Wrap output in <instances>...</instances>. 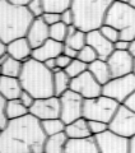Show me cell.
<instances>
[{"label": "cell", "mask_w": 135, "mask_h": 153, "mask_svg": "<svg viewBox=\"0 0 135 153\" xmlns=\"http://www.w3.org/2000/svg\"><path fill=\"white\" fill-rule=\"evenodd\" d=\"M41 126L43 133L46 134V137H51L59 133H64L66 124L60 117H57V119H50V120L41 121Z\"/></svg>", "instance_id": "484cf974"}, {"label": "cell", "mask_w": 135, "mask_h": 153, "mask_svg": "<svg viewBox=\"0 0 135 153\" xmlns=\"http://www.w3.org/2000/svg\"><path fill=\"white\" fill-rule=\"evenodd\" d=\"M68 37V26L62 22H59L56 25L50 27V38L54 41L64 44Z\"/></svg>", "instance_id": "f1b7e54d"}, {"label": "cell", "mask_w": 135, "mask_h": 153, "mask_svg": "<svg viewBox=\"0 0 135 153\" xmlns=\"http://www.w3.org/2000/svg\"><path fill=\"white\" fill-rule=\"evenodd\" d=\"M88 125H89V130H90L92 137H96V135H98V134H102V133L108 130V124L107 123L90 120V121H88Z\"/></svg>", "instance_id": "d6a6232c"}, {"label": "cell", "mask_w": 135, "mask_h": 153, "mask_svg": "<svg viewBox=\"0 0 135 153\" xmlns=\"http://www.w3.org/2000/svg\"><path fill=\"white\" fill-rule=\"evenodd\" d=\"M76 59H79L80 61H83V63H85L87 65H89L90 63H93V61H96L98 59V55L89 45H85L83 49L79 50Z\"/></svg>", "instance_id": "4dcf8cb0"}, {"label": "cell", "mask_w": 135, "mask_h": 153, "mask_svg": "<svg viewBox=\"0 0 135 153\" xmlns=\"http://www.w3.org/2000/svg\"><path fill=\"white\" fill-rule=\"evenodd\" d=\"M129 54L131 55L133 57H135V40L130 41V45H129Z\"/></svg>", "instance_id": "bcb514c9"}, {"label": "cell", "mask_w": 135, "mask_h": 153, "mask_svg": "<svg viewBox=\"0 0 135 153\" xmlns=\"http://www.w3.org/2000/svg\"><path fill=\"white\" fill-rule=\"evenodd\" d=\"M73 0H42L45 13H59L68 10L71 8Z\"/></svg>", "instance_id": "4316f807"}, {"label": "cell", "mask_w": 135, "mask_h": 153, "mask_svg": "<svg viewBox=\"0 0 135 153\" xmlns=\"http://www.w3.org/2000/svg\"><path fill=\"white\" fill-rule=\"evenodd\" d=\"M71 78L65 70H57L54 73V93L56 97H61L66 91L70 89Z\"/></svg>", "instance_id": "cb8c5ba5"}, {"label": "cell", "mask_w": 135, "mask_h": 153, "mask_svg": "<svg viewBox=\"0 0 135 153\" xmlns=\"http://www.w3.org/2000/svg\"><path fill=\"white\" fill-rule=\"evenodd\" d=\"M7 52L13 59L22 61V63H26L27 60H30L32 57L33 49L31 47L30 42L27 41V38L22 37L9 42L7 45Z\"/></svg>", "instance_id": "e0dca14e"}, {"label": "cell", "mask_w": 135, "mask_h": 153, "mask_svg": "<svg viewBox=\"0 0 135 153\" xmlns=\"http://www.w3.org/2000/svg\"><path fill=\"white\" fill-rule=\"evenodd\" d=\"M108 130L124 138H133L135 135V112L124 105H120L112 120L108 123Z\"/></svg>", "instance_id": "9c48e42d"}, {"label": "cell", "mask_w": 135, "mask_h": 153, "mask_svg": "<svg viewBox=\"0 0 135 153\" xmlns=\"http://www.w3.org/2000/svg\"><path fill=\"white\" fill-rule=\"evenodd\" d=\"M27 41L33 50L43 45L50 38V27L43 22L42 18H35L26 35Z\"/></svg>", "instance_id": "9a60e30c"}, {"label": "cell", "mask_w": 135, "mask_h": 153, "mask_svg": "<svg viewBox=\"0 0 135 153\" xmlns=\"http://www.w3.org/2000/svg\"><path fill=\"white\" fill-rule=\"evenodd\" d=\"M41 18L43 19V22H45L49 27L61 22V17H60L59 13H43V16Z\"/></svg>", "instance_id": "d590c367"}, {"label": "cell", "mask_w": 135, "mask_h": 153, "mask_svg": "<svg viewBox=\"0 0 135 153\" xmlns=\"http://www.w3.org/2000/svg\"><path fill=\"white\" fill-rule=\"evenodd\" d=\"M88 71L94 76L96 80L102 85L108 83L110 80L112 79V75H111L107 61H105V60L97 59L96 61H93V63H90L88 65Z\"/></svg>", "instance_id": "44dd1931"}, {"label": "cell", "mask_w": 135, "mask_h": 153, "mask_svg": "<svg viewBox=\"0 0 135 153\" xmlns=\"http://www.w3.org/2000/svg\"><path fill=\"white\" fill-rule=\"evenodd\" d=\"M7 116L8 120H16V119H21L23 116L30 114L28 110L24 105L21 102V100H12V101L7 102Z\"/></svg>", "instance_id": "d4e9b609"}, {"label": "cell", "mask_w": 135, "mask_h": 153, "mask_svg": "<svg viewBox=\"0 0 135 153\" xmlns=\"http://www.w3.org/2000/svg\"><path fill=\"white\" fill-rule=\"evenodd\" d=\"M59 98H60V106H61L60 119L66 125L78 120L80 117H83L84 98L80 94L69 89Z\"/></svg>", "instance_id": "ba28073f"}, {"label": "cell", "mask_w": 135, "mask_h": 153, "mask_svg": "<svg viewBox=\"0 0 135 153\" xmlns=\"http://www.w3.org/2000/svg\"><path fill=\"white\" fill-rule=\"evenodd\" d=\"M87 45H89L92 49L97 52L99 60H107L111 54L115 51L113 44L110 42L107 38L101 33L99 30H94L87 32Z\"/></svg>", "instance_id": "5bb4252c"}, {"label": "cell", "mask_w": 135, "mask_h": 153, "mask_svg": "<svg viewBox=\"0 0 135 153\" xmlns=\"http://www.w3.org/2000/svg\"><path fill=\"white\" fill-rule=\"evenodd\" d=\"M129 153H135V135L129 139Z\"/></svg>", "instance_id": "f6af8a7d"}, {"label": "cell", "mask_w": 135, "mask_h": 153, "mask_svg": "<svg viewBox=\"0 0 135 153\" xmlns=\"http://www.w3.org/2000/svg\"><path fill=\"white\" fill-rule=\"evenodd\" d=\"M64 153H99V151L96 144L94 137H90L80 140L69 139Z\"/></svg>", "instance_id": "ffe728a7"}, {"label": "cell", "mask_w": 135, "mask_h": 153, "mask_svg": "<svg viewBox=\"0 0 135 153\" xmlns=\"http://www.w3.org/2000/svg\"><path fill=\"white\" fill-rule=\"evenodd\" d=\"M106 61H107V65L110 68L112 78L125 76V75L133 73L134 57L129 54V51L115 50Z\"/></svg>", "instance_id": "4fadbf2b"}, {"label": "cell", "mask_w": 135, "mask_h": 153, "mask_svg": "<svg viewBox=\"0 0 135 153\" xmlns=\"http://www.w3.org/2000/svg\"><path fill=\"white\" fill-rule=\"evenodd\" d=\"M113 1H119V3H125V4H129L130 0H113Z\"/></svg>", "instance_id": "681fc988"}, {"label": "cell", "mask_w": 135, "mask_h": 153, "mask_svg": "<svg viewBox=\"0 0 135 153\" xmlns=\"http://www.w3.org/2000/svg\"><path fill=\"white\" fill-rule=\"evenodd\" d=\"M129 5L135 10V0H130V1H129Z\"/></svg>", "instance_id": "c3c4849f"}, {"label": "cell", "mask_w": 135, "mask_h": 153, "mask_svg": "<svg viewBox=\"0 0 135 153\" xmlns=\"http://www.w3.org/2000/svg\"><path fill=\"white\" fill-rule=\"evenodd\" d=\"M134 91H135V75L131 73L125 76L112 78L108 83H106L102 87V94L115 100L120 105H122Z\"/></svg>", "instance_id": "52a82bcc"}, {"label": "cell", "mask_w": 135, "mask_h": 153, "mask_svg": "<svg viewBox=\"0 0 135 153\" xmlns=\"http://www.w3.org/2000/svg\"><path fill=\"white\" fill-rule=\"evenodd\" d=\"M133 74L135 75V57H134V63H133Z\"/></svg>", "instance_id": "f907efd6"}, {"label": "cell", "mask_w": 135, "mask_h": 153, "mask_svg": "<svg viewBox=\"0 0 135 153\" xmlns=\"http://www.w3.org/2000/svg\"><path fill=\"white\" fill-rule=\"evenodd\" d=\"M23 92V87L21 84L19 78H12V76H0V94L7 101L18 100Z\"/></svg>", "instance_id": "ac0fdd59"}, {"label": "cell", "mask_w": 135, "mask_h": 153, "mask_svg": "<svg viewBox=\"0 0 135 153\" xmlns=\"http://www.w3.org/2000/svg\"><path fill=\"white\" fill-rule=\"evenodd\" d=\"M45 66L49 70H51L52 73H55V71H57V70H60L59 68H57V64H56V59H50V60H47V61H45Z\"/></svg>", "instance_id": "7bdbcfd3"}, {"label": "cell", "mask_w": 135, "mask_h": 153, "mask_svg": "<svg viewBox=\"0 0 135 153\" xmlns=\"http://www.w3.org/2000/svg\"><path fill=\"white\" fill-rule=\"evenodd\" d=\"M27 9L31 12V14L35 18H41L45 13V8H43V3L42 0H32V1L28 4Z\"/></svg>", "instance_id": "836d02e7"}, {"label": "cell", "mask_w": 135, "mask_h": 153, "mask_svg": "<svg viewBox=\"0 0 135 153\" xmlns=\"http://www.w3.org/2000/svg\"><path fill=\"white\" fill-rule=\"evenodd\" d=\"M61 106H60V98L56 96L46 98H38L32 105L30 108V114L35 116L40 121L50 120V119L60 117Z\"/></svg>", "instance_id": "7c38bea8"}, {"label": "cell", "mask_w": 135, "mask_h": 153, "mask_svg": "<svg viewBox=\"0 0 135 153\" xmlns=\"http://www.w3.org/2000/svg\"><path fill=\"white\" fill-rule=\"evenodd\" d=\"M1 131H3V129H0V134H1Z\"/></svg>", "instance_id": "816d5d0a"}, {"label": "cell", "mask_w": 135, "mask_h": 153, "mask_svg": "<svg viewBox=\"0 0 135 153\" xmlns=\"http://www.w3.org/2000/svg\"><path fill=\"white\" fill-rule=\"evenodd\" d=\"M41 121L31 114L9 120L0 134V153H43L46 142Z\"/></svg>", "instance_id": "6da1fadb"}, {"label": "cell", "mask_w": 135, "mask_h": 153, "mask_svg": "<svg viewBox=\"0 0 135 153\" xmlns=\"http://www.w3.org/2000/svg\"><path fill=\"white\" fill-rule=\"evenodd\" d=\"M71 60L73 59H70L69 56H66L64 54H61L56 57V64H57V68H59L60 70H65L68 66H69V64L71 63Z\"/></svg>", "instance_id": "f35d334b"}, {"label": "cell", "mask_w": 135, "mask_h": 153, "mask_svg": "<svg viewBox=\"0 0 135 153\" xmlns=\"http://www.w3.org/2000/svg\"><path fill=\"white\" fill-rule=\"evenodd\" d=\"M120 103L115 100L106 97V96H99L96 98L84 100L83 105V117L85 120H96L102 123H110L112 120L113 115L116 114Z\"/></svg>", "instance_id": "8992f818"}, {"label": "cell", "mask_w": 135, "mask_h": 153, "mask_svg": "<svg viewBox=\"0 0 135 153\" xmlns=\"http://www.w3.org/2000/svg\"><path fill=\"white\" fill-rule=\"evenodd\" d=\"M65 134L69 139H73V140L87 139V138L92 137L90 130H89L88 120H85L84 117H80L78 120L68 124L65 126Z\"/></svg>", "instance_id": "d6986e66"}, {"label": "cell", "mask_w": 135, "mask_h": 153, "mask_svg": "<svg viewBox=\"0 0 135 153\" xmlns=\"http://www.w3.org/2000/svg\"><path fill=\"white\" fill-rule=\"evenodd\" d=\"M23 91L31 93L36 100L55 96L54 93V73L41 61L35 59L23 63V69L19 76Z\"/></svg>", "instance_id": "3957f363"}, {"label": "cell", "mask_w": 135, "mask_h": 153, "mask_svg": "<svg viewBox=\"0 0 135 153\" xmlns=\"http://www.w3.org/2000/svg\"><path fill=\"white\" fill-rule=\"evenodd\" d=\"M64 45L73 47L76 51L82 50L87 45V33L78 30L75 26H69L68 27V37Z\"/></svg>", "instance_id": "603a6c76"}, {"label": "cell", "mask_w": 135, "mask_h": 153, "mask_svg": "<svg viewBox=\"0 0 135 153\" xmlns=\"http://www.w3.org/2000/svg\"><path fill=\"white\" fill-rule=\"evenodd\" d=\"M113 0H73L74 26L83 32L99 30L105 25V18Z\"/></svg>", "instance_id": "277c9868"}, {"label": "cell", "mask_w": 135, "mask_h": 153, "mask_svg": "<svg viewBox=\"0 0 135 153\" xmlns=\"http://www.w3.org/2000/svg\"><path fill=\"white\" fill-rule=\"evenodd\" d=\"M102 84H99L88 70L79 76L71 79L70 89L80 94L84 100H90L102 96Z\"/></svg>", "instance_id": "30bf717a"}, {"label": "cell", "mask_w": 135, "mask_h": 153, "mask_svg": "<svg viewBox=\"0 0 135 153\" xmlns=\"http://www.w3.org/2000/svg\"><path fill=\"white\" fill-rule=\"evenodd\" d=\"M99 153H129V139L107 130L94 137Z\"/></svg>", "instance_id": "8fae6325"}, {"label": "cell", "mask_w": 135, "mask_h": 153, "mask_svg": "<svg viewBox=\"0 0 135 153\" xmlns=\"http://www.w3.org/2000/svg\"><path fill=\"white\" fill-rule=\"evenodd\" d=\"M60 17H61V22L64 23V25H66L68 27L69 26H74V13L71 9H68V10L65 12H62L60 14Z\"/></svg>", "instance_id": "8d00e7d4"}, {"label": "cell", "mask_w": 135, "mask_h": 153, "mask_svg": "<svg viewBox=\"0 0 135 153\" xmlns=\"http://www.w3.org/2000/svg\"><path fill=\"white\" fill-rule=\"evenodd\" d=\"M4 54H7V44L0 40V57H1Z\"/></svg>", "instance_id": "7dc6e473"}, {"label": "cell", "mask_w": 135, "mask_h": 153, "mask_svg": "<svg viewBox=\"0 0 135 153\" xmlns=\"http://www.w3.org/2000/svg\"><path fill=\"white\" fill-rule=\"evenodd\" d=\"M9 4L12 5H16V7H22V8H27L28 4H30L32 0H7Z\"/></svg>", "instance_id": "ee69618b"}, {"label": "cell", "mask_w": 135, "mask_h": 153, "mask_svg": "<svg viewBox=\"0 0 135 153\" xmlns=\"http://www.w3.org/2000/svg\"><path fill=\"white\" fill-rule=\"evenodd\" d=\"M87 70H88V65H87L85 63H83V61H80L79 59H73L71 63L69 64V66L65 69L66 74L69 75L71 79L79 76L80 74H83Z\"/></svg>", "instance_id": "f546056e"}, {"label": "cell", "mask_w": 135, "mask_h": 153, "mask_svg": "<svg viewBox=\"0 0 135 153\" xmlns=\"http://www.w3.org/2000/svg\"><path fill=\"white\" fill-rule=\"evenodd\" d=\"M19 100H21V102L24 105V106H26L28 110L32 107V105L35 103V101H36V98L33 97L31 93L26 92V91H23V92H22V94H21V97H19Z\"/></svg>", "instance_id": "74e56055"}, {"label": "cell", "mask_w": 135, "mask_h": 153, "mask_svg": "<svg viewBox=\"0 0 135 153\" xmlns=\"http://www.w3.org/2000/svg\"><path fill=\"white\" fill-rule=\"evenodd\" d=\"M129 45H130L129 41L119 40L117 42H115L113 44V47H115V50H117V51H128L129 50Z\"/></svg>", "instance_id": "ab89813d"}, {"label": "cell", "mask_w": 135, "mask_h": 153, "mask_svg": "<svg viewBox=\"0 0 135 153\" xmlns=\"http://www.w3.org/2000/svg\"><path fill=\"white\" fill-rule=\"evenodd\" d=\"M35 17L27 8L16 7L7 0H0V40L9 44L26 37Z\"/></svg>", "instance_id": "7a4b0ae2"}, {"label": "cell", "mask_w": 135, "mask_h": 153, "mask_svg": "<svg viewBox=\"0 0 135 153\" xmlns=\"http://www.w3.org/2000/svg\"><path fill=\"white\" fill-rule=\"evenodd\" d=\"M62 51H64V44L49 38L43 45L33 50L32 59L41 61V63H45V61L50 59H56L57 56L62 54Z\"/></svg>", "instance_id": "2e32d148"}, {"label": "cell", "mask_w": 135, "mask_h": 153, "mask_svg": "<svg viewBox=\"0 0 135 153\" xmlns=\"http://www.w3.org/2000/svg\"><path fill=\"white\" fill-rule=\"evenodd\" d=\"M78 52L79 51H76L75 49H73V47H70L68 45H64V51H62V54L66 55V56H69L70 59H76V57H78Z\"/></svg>", "instance_id": "60d3db41"}, {"label": "cell", "mask_w": 135, "mask_h": 153, "mask_svg": "<svg viewBox=\"0 0 135 153\" xmlns=\"http://www.w3.org/2000/svg\"><path fill=\"white\" fill-rule=\"evenodd\" d=\"M68 142H69V138L66 137L65 131L47 137L43 153H64Z\"/></svg>", "instance_id": "7402d4cb"}, {"label": "cell", "mask_w": 135, "mask_h": 153, "mask_svg": "<svg viewBox=\"0 0 135 153\" xmlns=\"http://www.w3.org/2000/svg\"><path fill=\"white\" fill-rule=\"evenodd\" d=\"M122 105H124V106H126L128 108H130L131 111L135 112V91L129 96V97L126 98V101H125Z\"/></svg>", "instance_id": "b9f144b4"}, {"label": "cell", "mask_w": 135, "mask_h": 153, "mask_svg": "<svg viewBox=\"0 0 135 153\" xmlns=\"http://www.w3.org/2000/svg\"><path fill=\"white\" fill-rule=\"evenodd\" d=\"M99 31L105 36V38H107V40L110 42H112V44H115V42H117L120 40V32L116 30V28L111 27L108 25H103L99 28Z\"/></svg>", "instance_id": "1f68e13d"}, {"label": "cell", "mask_w": 135, "mask_h": 153, "mask_svg": "<svg viewBox=\"0 0 135 153\" xmlns=\"http://www.w3.org/2000/svg\"><path fill=\"white\" fill-rule=\"evenodd\" d=\"M105 25L116 28L120 32V40H135V10L125 3L113 1L105 18Z\"/></svg>", "instance_id": "5b68a950"}, {"label": "cell", "mask_w": 135, "mask_h": 153, "mask_svg": "<svg viewBox=\"0 0 135 153\" xmlns=\"http://www.w3.org/2000/svg\"><path fill=\"white\" fill-rule=\"evenodd\" d=\"M1 68H3V75L12 76V78H19L23 69V63L13 59V57H9L1 65Z\"/></svg>", "instance_id": "83f0119b"}, {"label": "cell", "mask_w": 135, "mask_h": 153, "mask_svg": "<svg viewBox=\"0 0 135 153\" xmlns=\"http://www.w3.org/2000/svg\"><path fill=\"white\" fill-rule=\"evenodd\" d=\"M7 100L0 94V129H4L8 125V116H7Z\"/></svg>", "instance_id": "e575fe53"}]
</instances>
